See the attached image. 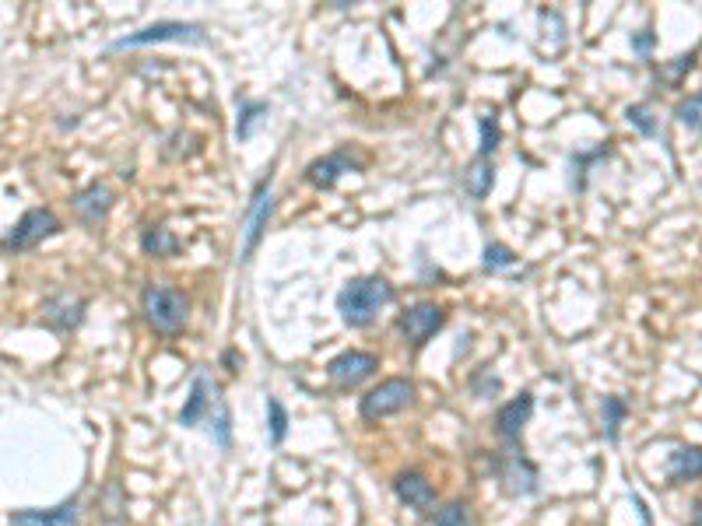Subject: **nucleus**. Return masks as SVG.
I'll use <instances>...</instances> for the list:
<instances>
[{
  "instance_id": "1",
  "label": "nucleus",
  "mask_w": 702,
  "mask_h": 526,
  "mask_svg": "<svg viewBox=\"0 0 702 526\" xmlns=\"http://www.w3.org/2000/svg\"><path fill=\"white\" fill-rule=\"evenodd\" d=\"M394 299V288L383 278H355L341 288L337 295V309H341V320L348 327L362 330L380 316V309Z\"/></svg>"
},
{
  "instance_id": "2",
  "label": "nucleus",
  "mask_w": 702,
  "mask_h": 526,
  "mask_svg": "<svg viewBox=\"0 0 702 526\" xmlns=\"http://www.w3.org/2000/svg\"><path fill=\"white\" fill-rule=\"evenodd\" d=\"M141 309L148 316V323L158 330V334H176L183 330L187 323V313H190V302L180 288H169V285H148L141 292Z\"/></svg>"
},
{
  "instance_id": "3",
  "label": "nucleus",
  "mask_w": 702,
  "mask_h": 526,
  "mask_svg": "<svg viewBox=\"0 0 702 526\" xmlns=\"http://www.w3.org/2000/svg\"><path fill=\"white\" fill-rule=\"evenodd\" d=\"M57 232H60L57 214H53L50 207H32V211H25L22 218L15 221V228L0 239V249H8V253H22V249L39 246V242L50 239V235H57Z\"/></svg>"
},
{
  "instance_id": "4",
  "label": "nucleus",
  "mask_w": 702,
  "mask_h": 526,
  "mask_svg": "<svg viewBox=\"0 0 702 526\" xmlns=\"http://www.w3.org/2000/svg\"><path fill=\"white\" fill-rule=\"evenodd\" d=\"M415 400V386L408 379H383L376 390H369L362 397V418L376 421V418H390V414L404 411Z\"/></svg>"
},
{
  "instance_id": "5",
  "label": "nucleus",
  "mask_w": 702,
  "mask_h": 526,
  "mask_svg": "<svg viewBox=\"0 0 702 526\" xmlns=\"http://www.w3.org/2000/svg\"><path fill=\"white\" fill-rule=\"evenodd\" d=\"M204 43V32L201 25H190V22H158V25H148V29L134 32V36H123L113 43V50H134V46H151V43Z\"/></svg>"
},
{
  "instance_id": "6",
  "label": "nucleus",
  "mask_w": 702,
  "mask_h": 526,
  "mask_svg": "<svg viewBox=\"0 0 702 526\" xmlns=\"http://www.w3.org/2000/svg\"><path fill=\"white\" fill-rule=\"evenodd\" d=\"M446 323V313L439 306H432V302H418V306H411L408 313L401 316V334L404 341L411 344V348H422L425 341H429L432 334H436L439 327Z\"/></svg>"
},
{
  "instance_id": "7",
  "label": "nucleus",
  "mask_w": 702,
  "mask_h": 526,
  "mask_svg": "<svg viewBox=\"0 0 702 526\" xmlns=\"http://www.w3.org/2000/svg\"><path fill=\"white\" fill-rule=\"evenodd\" d=\"M380 369V358L369 355V351H344L334 362L327 365V376L334 379L337 386H359L366 383L373 372Z\"/></svg>"
},
{
  "instance_id": "8",
  "label": "nucleus",
  "mask_w": 702,
  "mask_h": 526,
  "mask_svg": "<svg viewBox=\"0 0 702 526\" xmlns=\"http://www.w3.org/2000/svg\"><path fill=\"white\" fill-rule=\"evenodd\" d=\"M271 211H274V200H271V176H267L257 183L253 207H250V214H246V246H243L246 263H250L253 253H257V242H260V235H264L267 221H271Z\"/></svg>"
},
{
  "instance_id": "9",
  "label": "nucleus",
  "mask_w": 702,
  "mask_h": 526,
  "mask_svg": "<svg viewBox=\"0 0 702 526\" xmlns=\"http://www.w3.org/2000/svg\"><path fill=\"white\" fill-rule=\"evenodd\" d=\"M218 404H222V400H218V386L211 383L208 376H197L194 390H190V400L180 411V425H187V428L201 425V421L211 418V411H218Z\"/></svg>"
},
{
  "instance_id": "10",
  "label": "nucleus",
  "mask_w": 702,
  "mask_h": 526,
  "mask_svg": "<svg viewBox=\"0 0 702 526\" xmlns=\"http://www.w3.org/2000/svg\"><path fill=\"white\" fill-rule=\"evenodd\" d=\"M531 411H534V397H531V393H520L516 400L502 404L499 414H495V432H499V439L520 442L523 425L531 421Z\"/></svg>"
},
{
  "instance_id": "11",
  "label": "nucleus",
  "mask_w": 702,
  "mask_h": 526,
  "mask_svg": "<svg viewBox=\"0 0 702 526\" xmlns=\"http://www.w3.org/2000/svg\"><path fill=\"white\" fill-rule=\"evenodd\" d=\"M394 491H397V498L415 512H429L432 505H436V488H432V484L425 481V474H418V470H404V474H397Z\"/></svg>"
},
{
  "instance_id": "12",
  "label": "nucleus",
  "mask_w": 702,
  "mask_h": 526,
  "mask_svg": "<svg viewBox=\"0 0 702 526\" xmlns=\"http://www.w3.org/2000/svg\"><path fill=\"white\" fill-rule=\"evenodd\" d=\"M78 502H64L57 509H22L11 516V526H78Z\"/></svg>"
},
{
  "instance_id": "13",
  "label": "nucleus",
  "mask_w": 702,
  "mask_h": 526,
  "mask_svg": "<svg viewBox=\"0 0 702 526\" xmlns=\"http://www.w3.org/2000/svg\"><path fill=\"white\" fill-rule=\"evenodd\" d=\"M351 169H359V162H355L348 151H334V155H327V158H316V162L306 169V179L313 186H320V190H330V186Z\"/></svg>"
},
{
  "instance_id": "14",
  "label": "nucleus",
  "mask_w": 702,
  "mask_h": 526,
  "mask_svg": "<svg viewBox=\"0 0 702 526\" xmlns=\"http://www.w3.org/2000/svg\"><path fill=\"white\" fill-rule=\"evenodd\" d=\"M43 316L50 327L71 330V327H78L81 316H85V299H78V295H71V292H60V295H53V299H46Z\"/></svg>"
},
{
  "instance_id": "15",
  "label": "nucleus",
  "mask_w": 702,
  "mask_h": 526,
  "mask_svg": "<svg viewBox=\"0 0 702 526\" xmlns=\"http://www.w3.org/2000/svg\"><path fill=\"white\" fill-rule=\"evenodd\" d=\"M667 477L671 484H688L702 477V446H678L667 460Z\"/></svg>"
},
{
  "instance_id": "16",
  "label": "nucleus",
  "mask_w": 702,
  "mask_h": 526,
  "mask_svg": "<svg viewBox=\"0 0 702 526\" xmlns=\"http://www.w3.org/2000/svg\"><path fill=\"white\" fill-rule=\"evenodd\" d=\"M502 481L513 495H534L538 491V470H534L531 460H523V456H509L502 463Z\"/></svg>"
},
{
  "instance_id": "17",
  "label": "nucleus",
  "mask_w": 702,
  "mask_h": 526,
  "mask_svg": "<svg viewBox=\"0 0 702 526\" xmlns=\"http://www.w3.org/2000/svg\"><path fill=\"white\" fill-rule=\"evenodd\" d=\"M109 207H113V193H109V186H102V183L85 186V190L74 197V211H78L88 225H95L99 218H106Z\"/></svg>"
},
{
  "instance_id": "18",
  "label": "nucleus",
  "mask_w": 702,
  "mask_h": 526,
  "mask_svg": "<svg viewBox=\"0 0 702 526\" xmlns=\"http://www.w3.org/2000/svg\"><path fill=\"white\" fill-rule=\"evenodd\" d=\"M488 186H492V158H474L471 165H467L464 172V190L471 193L474 200H481L488 193Z\"/></svg>"
},
{
  "instance_id": "19",
  "label": "nucleus",
  "mask_w": 702,
  "mask_h": 526,
  "mask_svg": "<svg viewBox=\"0 0 702 526\" xmlns=\"http://www.w3.org/2000/svg\"><path fill=\"white\" fill-rule=\"evenodd\" d=\"M674 116H678L681 127H688L692 134L702 137V92H699V95H688V99H681L678 109H674Z\"/></svg>"
},
{
  "instance_id": "20",
  "label": "nucleus",
  "mask_w": 702,
  "mask_h": 526,
  "mask_svg": "<svg viewBox=\"0 0 702 526\" xmlns=\"http://www.w3.org/2000/svg\"><path fill=\"white\" fill-rule=\"evenodd\" d=\"M141 246H144V253H148V256H172V253H176V239H172L169 228H148L144 239H141Z\"/></svg>"
},
{
  "instance_id": "21",
  "label": "nucleus",
  "mask_w": 702,
  "mask_h": 526,
  "mask_svg": "<svg viewBox=\"0 0 702 526\" xmlns=\"http://www.w3.org/2000/svg\"><path fill=\"white\" fill-rule=\"evenodd\" d=\"M625 414H629V407H625L622 397L604 400V439L608 442H618V428H622Z\"/></svg>"
},
{
  "instance_id": "22",
  "label": "nucleus",
  "mask_w": 702,
  "mask_h": 526,
  "mask_svg": "<svg viewBox=\"0 0 702 526\" xmlns=\"http://www.w3.org/2000/svg\"><path fill=\"white\" fill-rule=\"evenodd\" d=\"M436 526H471V505L467 502H450L432 516Z\"/></svg>"
},
{
  "instance_id": "23",
  "label": "nucleus",
  "mask_w": 702,
  "mask_h": 526,
  "mask_svg": "<svg viewBox=\"0 0 702 526\" xmlns=\"http://www.w3.org/2000/svg\"><path fill=\"white\" fill-rule=\"evenodd\" d=\"M264 113H267L264 102H243V109H239V123H236V137H239V141H246V137L253 134V123H257Z\"/></svg>"
},
{
  "instance_id": "24",
  "label": "nucleus",
  "mask_w": 702,
  "mask_h": 526,
  "mask_svg": "<svg viewBox=\"0 0 702 526\" xmlns=\"http://www.w3.org/2000/svg\"><path fill=\"white\" fill-rule=\"evenodd\" d=\"M625 120H629L639 134H646V137L657 134V120H653L650 106H629V109H625Z\"/></svg>"
},
{
  "instance_id": "25",
  "label": "nucleus",
  "mask_w": 702,
  "mask_h": 526,
  "mask_svg": "<svg viewBox=\"0 0 702 526\" xmlns=\"http://www.w3.org/2000/svg\"><path fill=\"white\" fill-rule=\"evenodd\" d=\"M495 144H499V123H495V113L481 116V158H492Z\"/></svg>"
},
{
  "instance_id": "26",
  "label": "nucleus",
  "mask_w": 702,
  "mask_h": 526,
  "mask_svg": "<svg viewBox=\"0 0 702 526\" xmlns=\"http://www.w3.org/2000/svg\"><path fill=\"white\" fill-rule=\"evenodd\" d=\"M516 256L509 246H502V242H492V246L485 249V271H502V267H509Z\"/></svg>"
},
{
  "instance_id": "27",
  "label": "nucleus",
  "mask_w": 702,
  "mask_h": 526,
  "mask_svg": "<svg viewBox=\"0 0 702 526\" xmlns=\"http://www.w3.org/2000/svg\"><path fill=\"white\" fill-rule=\"evenodd\" d=\"M267 414H271V439L274 442H285L288 435V414L281 407V400H267Z\"/></svg>"
},
{
  "instance_id": "28",
  "label": "nucleus",
  "mask_w": 702,
  "mask_h": 526,
  "mask_svg": "<svg viewBox=\"0 0 702 526\" xmlns=\"http://www.w3.org/2000/svg\"><path fill=\"white\" fill-rule=\"evenodd\" d=\"M692 67H695V53H688V57H678V64H671V67H667V81H671V85H678V81H681V74H685V71H692Z\"/></svg>"
},
{
  "instance_id": "29",
  "label": "nucleus",
  "mask_w": 702,
  "mask_h": 526,
  "mask_svg": "<svg viewBox=\"0 0 702 526\" xmlns=\"http://www.w3.org/2000/svg\"><path fill=\"white\" fill-rule=\"evenodd\" d=\"M632 50H636L639 57H646V53L653 50V32H650V29H643V32H639V36L632 39Z\"/></svg>"
},
{
  "instance_id": "30",
  "label": "nucleus",
  "mask_w": 702,
  "mask_h": 526,
  "mask_svg": "<svg viewBox=\"0 0 702 526\" xmlns=\"http://www.w3.org/2000/svg\"><path fill=\"white\" fill-rule=\"evenodd\" d=\"M695 526H702V512H695Z\"/></svg>"
}]
</instances>
